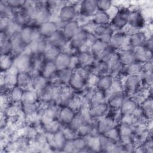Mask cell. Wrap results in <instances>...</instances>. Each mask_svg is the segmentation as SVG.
Wrapping results in <instances>:
<instances>
[{"label":"cell","instance_id":"obj_3","mask_svg":"<svg viewBox=\"0 0 153 153\" xmlns=\"http://www.w3.org/2000/svg\"><path fill=\"white\" fill-rule=\"evenodd\" d=\"M114 30L110 25H104L96 26L93 31L94 35L100 41L109 45L111 38Z\"/></svg>","mask_w":153,"mask_h":153},{"label":"cell","instance_id":"obj_57","mask_svg":"<svg viewBox=\"0 0 153 153\" xmlns=\"http://www.w3.org/2000/svg\"><path fill=\"white\" fill-rule=\"evenodd\" d=\"M143 47H145L146 48L152 51V37L151 36L149 38H147Z\"/></svg>","mask_w":153,"mask_h":153},{"label":"cell","instance_id":"obj_19","mask_svg":"<svg viewBox=\"0 0 153 153\" xmlns=\"http://www.w3.org/2000/svg\"><path fill=\"white\" fill-rule=\"evenodd\" d=\"M76 16V10L72 5L63 6L59 11V18L63 22L68 23L74 20Z\"/></svg>","mask_w":153,"mask_h":153},{"label":"cell","instance_id":"obj_35","mask_svg":"<svg viewBox=\"0 0 153 153\" xmlns=\"http://www.w3.org/2000/svg\"><path fill=\"white\" fill-rule=\"evenodd\" d=\"M73 71L74 70L70 67L57 71L56 77L59 82L62 84H69L70 79L73 74Z\"/></svg>","mask_w":153,"mask_h":153},{"label":"cell","instance_id":"obj_21","mask_svg":"<svg viewBox=\"0 0 153 153\" xmlns=\"http://www.w3.org/2000/svg\"><path fill=\"white\" fill-rule=\"evenodd\" d=\"M96 60L91 51H81L76 56V62L79 66H85L93 64Z\"/></svg>","mask_w":153,"mask_h":153},{"label":"cell","instance_id":"obj_30","mask_svg":"<svg viewBox=\"0 0 153 153\" xmlns=\"http://www.w3.org/2000/svg\"><path fill=\"white\" fill-rule=\"evenodd\" d=\"M109 74L112 75L113 77L122 72L124 68V65L121 63L119 59L118 53H117L114 57L109 63Z\"/></svg>","mask_w":153,"mask_h":153},{"label":"cell","instance_id":"obj_40","mask_svg":"<svg viewBox=\"0 0 153 153\" xmlns=\"http://www.w3.org/2000/svg\"><path fill=\"white\" fill-rule=\"evenodd\" d=\"M110 18L106 12L97 11L93 17V22L96 26L107 25L110 22Z\"/></svg>","mask_w":153,"mask_h":153},{"label":"cell","instance_id":"obj_48","mask_svg":"<svg viewBox=\"0 0 153 153\" xmlns=\"http://www.w3.org/2000/svg\"><path fill=\"white\" fill-rule=\"evenodd\" d=\"M21 109L25 115H31L38 110V106L36 103L22 102Z\"/></svg>","mask_w":153,"mask_h":153},{"label":"cell","instance_id":"obj_32","mask_svg":"<svg viewBox=\"0 0 153 153\" xmlns=\"http://www.w3.org/2000/svg\"><path fill=\"white\" fill-rule=\"evenodd\" d=\"M152 96L150 95L146 99H145L140 105L139 106L142 111L143 115L146 120H149L151 118L152 115Z\"/></svg>","mask_w":153,"mask_h":153},{"label":"cell","instance_id":"obj_43","mask_svg":"<svg viewBox=\"0 0 153 153\" xmlns=\"http://www.w3.org/2000/svg\"><path fill=\"white\" fill-rule=\"evenodd\" d=\"M12 20L15 23L21 27L29 21V18L26 11L24 10L14 12V14L12 17Z\"/></svg>","mask_w":153,"mask_h":153},{"label":"cell","instance_id":"obj_29","mask_svg":"<svg viewBox=\"0 0 153 153\" xmlns=\"http://www.w3.org/2000/svg\"><path fill=\"white\" fill-rule=\"evenodd\" d=\"M118 57L124 66L136 61L134 49L131 48L124 49L120 53H118Z\"/></svg>","mask_w":153,"mask_h":153},{"label":"cell","instance_id":"obj_23","mask_svg":"<svg viewBox=\"0 0 153 153\" xmlns=\"http://www.w3.org/2000/svg\"><path fill=\"white\" fill-rule=\"evenodd\" d=\"M75 112L69 106H63L59 111L58 120L61 124L69 125L75 115Z\"/></svg>","mask_w":153,"mask_h":153},{"label":"cell","instance_id":"obj_46","mask_svg":"<svg viewBox=\"0 0 153 153\" xmlns=\"http://www.w3.org/2000/svg\"><path fill=\"white\" fill-rule=\"evenodd\" d=\"M23 91H24L23 89L19 87L17 85L14 87L10 91V94H9L10 100L13 101L14 103L21 102Z\"/></svg>","mask_w":153,"mask_h":153},{"label":"cell","instance_id":"obj_34","mask_svg":"<svg viewBox=\"0 0 153 153\" xmlns=\"http://www.w3.org/2000/svg\"><path fill=\"white\" fill-rule=\"evenodd\" d=\"M32 76L29 72L20 71L17 75V86L25 88L32 82Z\"/></svg>","mask_w":153,"mask_h":153},{"label":"cell","instance_id":"obj_54","mask_svg":"<svg viewBox=\"0 0 153 153\" xmlns=\"http://www.w3.org/2000/svg\"><path fill=\"white\" fill-rule=\"evenodd\" d=\"M7 4L11 8H21L23 7L26 1H19V0H13V1H6Z\"/></svg>","mask_w":153,"mask_h":153},{"label":"cell","instance_id":"obj_22","mask_svg":"<svg viewBox=\"0 0 153 153\" xmlns=\"http://www.w3.org/2000/svg\"><path fill=\"white\" fill-rule=\"evenodd\" d=\"M113 82V76L108 74L98 77V79L96 82V87L97 90L106 93L111 88Z\"/></svg>","mask_w":153,"mask_h":153},{"label":"cell","instance_id":"obj_37","mask_svg":"<svg viewBox=\"0 0 153 153\" xmlns=\"http://www.w3.org/2000/svg\"><path fill=\"white\" fill-rule=\"evenodd\" d=\"M32 86L33 89L36 90L38 93L42 90L47 85V81L48 79L44 78L41 74H36L34 76H32Z\"/></svg>","mask_w":153,"mask_h":153},{"label":"cell","instance_id":"obj_7","mask_svg":"<svg viewBox=\"0 0 153 153\" xmlns=\"http://www.w3.org/2000/svg\"><path fill=\"white\" fill-rule=\"evenodd\" d=\"M127 25L134 29H140L144 27L145 20L141 12L138 10L131 11Z\"/></svg>","mask_w":153,"mask_h":153},{"label":"cell","instance_id":"obj_5","mask_svg":"<svg viewBox=\"0 0 153 153\" xmlns=\"http://www.w3.org/2000/svg\"><path fill=\"white\" fill-rule=\"evenodd\" d=\"M88 31L80 30L70 41V47L72 49L79 50L88 43Z\"/></svg>","mask_w":153,"mask_h":153},{"label":"cell","instance_id":"obj_31","mask_svg":"<svg viewBox=\"0 0 153 153\" xmlns=\"http://www.w3.org/2000/svg\"><path fill=\"white\" fill-rule=\"evenodd\" d=\"M57 72V68L54 61H48L43 65L41 69V75L47 79H51Z\"/></svg>","mask_w":153,"mask_h":153},{"label":"cell","instance_id":"obj_49","mask_svg":"<svg viewBox=\"0 0 153 153\" xmlns=\"http://www.w3.org/2000/svg\"><path fill=\"white\" fill-rule=\"evenodd\" d=\"M60 52L61 50L60 48L50 45L49 47H47L43 55L47 60L54 61L56 57Z\"/></svg>","mask_w":153,"mask_h":153},{"label":"cell","instance_id":"obj_20","mask_svg":"<svg viewBox=\"0 0 153 153\" xmlns=\"http://www.w3.org/2000/svg\"><path fill=\"white\" fill-rule=\"evenodd\" d=\"M86 81L87 79L76 69H75L73 71V74L68 84L72 90H80L84 86Z\"/></svg>","mask_w":153,"mask_h":153},{"label":"cell","instance_id":"obj_8","mask_svg":"<svg viewBox=\"0 0 153 153\" xmlns=\"http://www.w3.org/2000/svg\"><path fill=\"white\" fill-rule=\"evenodd\" d=\"M20 35L23 42L27 46L32 40L41 36L38 29L36 30L30 26H25L20 29Z\"/></svg>","mask_w":153,"mask_h":153},{"label":"cell","instance_id":"obj_13","mask_svg":"<svg viewBox=\"0 0 153 153\" xmlns=\"http://www.w3.org/2000/svg\"><path fill=\"white\" fill-rule=\"evenodd\" d=\"M14 64L20 71L30 72L32 69V60L27 54H20L16 59Z\"/></svg>","mask_w":153,"mask_h":153},{"label":"cell","instance_id":"obj_33","mask_svg":"<svg viewBox=\"0 0 153 153\" xmlns=\"http://www.w3.org/2000/svg\"><path fill=\"white\" fill-rule=\"evenodd\" d=\"M51 134V142H53V146L54 148L59 150L63 149V148L66 142L64 134L62 130H59L57 132Z\"/></svg>","mask_w":153,"mask_h":153},{"label":"cell","instance_id":"obj_25","mask_svg":"<svg viewBox=\"0 0 153 153\" xmlns=\"http://www.w3.org/2000/svg\"><path fill=\"white\" fill-rule=\"evenodd\" d=\"M68 41V40L64 35L63 32L59 30H57L50 38H48L50 45L56 47L60 49L66 45Z\"/></svg>","mask_w":153,"mask_h":153},{"label":"cell","instance_id":"obj_17","mask_svg":"<svg viewBox=\"0 0 153 153\" xmlns=\"http://www.w3.org/2000/svg\"><path fill=\"white\" fill-rule=\"evenodd\" d=\"M126 98L125 94L121 91L114 93L109 97L107 102L109 108L112 110L120 109Z\"/></svg>","mask_w":153,"mask_h":153},{"label":"cell","instance_id":"obj_42","mask_svg":"<svg viewBox=\"0 0 153 153\" xmlns=\"http://www.w3.org/2000/svg\"><path fill=\"white\" fill-rule=\"evenodd\" d=\"M57 120H46L44 123V128L48 134H54L60 130V122Z\"/></svg>","mask_w":153,"mask_h":153},{"label":"cell","instance_id":"obj_9","mask_svg":"<svg viewBox=\"0 0 153 153\" xmlns=\"http://www.w3.org/2000/svg\"><path fill=\"white\" fill-rule=\"evenodd\" d=\"M127 33L124 31H117L111 36L109 45L114 49L118 50L123 48L127 39Z\"/></svg>","mask_w":153,"mask_h":153},{"label":"cell","instance_id":"obj_52","mask_svg":"<svg viewBox=\"0 0 153 153\" xmlns=\"http://www.w3.org/2000/svg\"><path fill=\"white\" fill-rule=\"evenodd\" d=\"M96 6L97 11L106 12L112 6V2L108 0L96 1Z\"/></svg>","mask_w":153,"mask_h":153},{"label":"cell","instance_id":"obj_56","mask_svg":"<svg viewBox=\"0 0 153 153\" xmlns=\"http://www.w3.org/2000/svg\"><path fill=\"white\" fill-rule=\"evenodd\" d=\"M118 11H119V8L118 7H117L116 6L112 5L111 7V8L106 11V13L109 16L110 20H111L113 17H114L117 15Z\"/></svg>","mask_w":153,"mask_h":153},{"label":"cell","instance_id":"obj_2","mask_svg":"<svg viewBox=\"0 0 153 153\" xmlns=\"http://www.w3.org/2000/svg\"><path fill=\"white\" fill-rule=\"evenodd\" d=\"M142 82L139 75L127 76L124 81V87L127 95H133L137 93L140 88Z\"/></svg>","mask_w":153,"mask_h":153},{"label":"cell","instance_id":"obj_14","mask_svg":"<svg viewBox=\"0 0 153 153\" xmlns=\"http://www.w3.org/2000/svg\"><path fill=\"white\" fill-rule=\"evenodd\" d=\"M57 26L54 22L48 21L39 26L38 30L41 37L50 38L57 30Z\"/></svg>","mask_w":153,"mask_h":153},{"label":"cell","instance_id":"obj_15","mask_svg":"<svg viewBox=\"0 0 153 153\" xmlns=\"http://www.w3.org/2000/svg\"><path fill=\"white\" fill-rule=\"evenodd\" d=\"M54 62L57 71L62 70L71 66L72 63V57L67 52L61 51L56 57Z\"/></svg>","mask_w":153,"mask_h":153},{"label":"cell","instance_id":"obj_4","mask_svg":"<svg viewBox=\"0 0 153 153\" xmlns=\"http://www.w3.org/2000/svg\"><path fill=\"white\" fill-rule=\"evenodd\" d=\"M120 142L121 143H127L133 142L134 135V126L125 123H121L118 128Z\"/></svg>","mask_w":153,"mask_h":153},{"label":"cell","instance_id":"obj_36","mask_svg":"<svg viewBox=\"0 0 153 153\" xmlns=\"http://www.w3.org/2000/svg\"><path fill=\"white\" fill-rule=\"evenodd\" d=\"M99 151L102 152H110L113 146L118 142H115L104 134L99 136Z\"/></svg>","mask_w":153,"mask_h":153},{"label":"cell","instance_id":"obj_28","mask_svg":"<svg viewBox=\"0 0 153 153\" xmlns=\"http://www.w3.org/2000/svg\"><path fill=\"white\" fill-rule=\"evenodd\" d=\"M143 63L138 61H134L133 63L124 66L121 73H123L126 76L133 75H139L143 70Z\"/></svg>","mask_w":153,"mask_h":153},{"label":"cell","instance_id":"obj_6","mask_svg":"<svg viewBox=\"0 0 153 153\" xmlns=\"http://www.w3.org/2000/svg\"><path fill=\"white\" fill-rule=\"evenodd\" d=\"M147 39L145 33L143 31H136L132 33L128 38V44L131 48L136 49L143 47Z\"/></svg>","mask_w":153,"mask_h":153},{"label":"cell","instance_id":"obj_16","mask_svg":"<svg viewBox=\"0 0 153 153\" xmlns=\"http://www.w3.org/2000/svg\"><path fill=\"white\" fill-rule=\"evenodd\" d=\"M115 121L112 117L106 116L100 120L96 126L99 135L103 134L110 129L115 127Z\"/></svg>","mask_w":153,"mask_h":153},{"label":"cell","instance_id":"obj_24","mask_svg":"<svg viewBox=\"0 0 153 153\" xmlns=\"http://www.w3.org/2000/svg\"><path fill=\"white\" fill-rule=\"evenodd\" d=\"M136 61L141 63H146L152 60V51H151L145 47H141L134 49Z\"/></svg>","mask_w":153,"mask_h":153},{"label":"cell","instance_id":"obj_41","mask_svg":"<svg viewBox=\"0 0 153 153\" xmlns=\"http://www.w3.org/2000/svg\"><path fill=\"white\" fill-rule=\"evenodd\" d=\"M72 140L75 152H82L89 149L88 147L87 139H85V137H75Z\"/></svg>","mask_w":153,"mask_h":153},{"label":"cell","instance_id":"obj_55","mask_svg":"<svg viewBox=\"0 0 153 153\" xmlns=\"http://www.w3.org/2000/svg\"><path fill=\"white\" fill-rule=\"evenodd\" d=\"M62 151L64 152H75L72 140H66V142L63 148Z\"/></svg>","mask_w":153,"mask_h":153},{"label":"cell","instance_id":"obj_47","mask_svg":"<svg viewBox=\"0 0 153 153\" xmlns=\"http://www.w3.org/2000/svg\"><path fill=\"white\" fill-rule=\"evenodd\" d=\"M13 53V44L9 38L1 39V54L10 55Z\"/></svg>","mask_w":153,"mask_h":153},{"label":"cell","instance_id":"obj_38","mask_svg":"<svg viewBox=\"0 0 153 153\" xmlns=\"http://www.w3.org/2000/svg\"><path fill=\"white\" fill-rule=\"evenodd\" d=\"M116 54V50L112 47L110 45H108L101 52L97 60H100L105 62L109 63L114 57Z\"/></svg>","mask_w":153,"mask_h":153},{"label":"cell","instance_id":"obj_18","mask_svg":"<svg viewBox=\"0 0 153 153\" xmlns=\"http://www.w3.org/2000/svg\"><path fill=\"white\" fill-rule=\"evenodd\" d=\"M137 106V103L134 99L131 97L126 98L120 109L122 117L132 115Z\"/></svg>","mask_w":153,"mask_h":153},{"label":"cell","instance_id":"obj_53","mask_svg":"<svg viewBox=\"0 0 153 153\" xmlns=\"http://www.w3.org/2000/svg\"><path fill=\"white\" fill-rule=\"evenodd\" d=\"M115 142H120V136L118 128L114 127L106 133L103 134Z\"/></svg>","mask_w":153,"mask_h":153},{"label":"cell","instance_id":"obj_44","mask_svg":"<svg viewBox=\"0 0 153 153\" xmlns=\"http://www.w3.org/2000/svg\"><path fill=\"white\" fill-rule=\"evenodd\" d=\"M38 99H39L38 93L36 90H35L34 89L27 90H24L21 102L36 103Z\"/></svg>","mask_w":153,"mask_h":153},{"label":"cell","instance_id":"obj_12","mask_svg":"<svg viewBox=\"0 0 153 153\" xmlns=\"http://www.w3.org/2000/svg\"><path fill=\"white\" fill-rule=\"evenodd\" d=\"M28 47L31 53L39 55L44 53L47 47V44L44 38L40 36L32 40L28 45Z\"/></svg>","mask_w":153,"mask_h":153},{"label":"cell","instance_id":"obj_45","mask_svg":"<svg viewBox=\"0 0 153 153\" xmlns=\"http://www.w3.org/2000/svg\"><path fill=\"white\" fill-rule=\"evenodd\" d=\"M142 84L148 87H151L153 82V73L151 71L143 70L139 74Z\"/></svg>","mask_w":153,"mask_h":153},{"label":"cell","instance_id":"obj_51","mask_svg":"<svg viewBox=\"0 0 153 153\" xmlns=\"http://www.w3.org/2000/svg\"><path fill=\"white\" fill-rule=\"evenodd\" d=\"M0 62L1 72L7 71L14 64V60L10 55L1 54Z\"/></svg>","mask_w":153,"mask_h":153},{"label":"cell","instance_id":"obj_11","mask_svg":"<svg viewBox=\"0 0 153 153\" xmlns=\"http://www.w3.org/2000/svg\"><path fill=\"white\" fill-rule=\"evenodd\" d=\"M97 11L96 6V1L94 0H85L82 1L79 13L84 17L93 16Z\"/></svg>","mask_w":153,"mask_h":153},{"label":"cell","instance_id":"obj_50","mask_svg":"<svg viewBox=\"0 0 153 153\" xmlns=\"http://www.w3.org/2000/svg\"><path fill=\"white\" fill-rule=\"evenodd\" d=\"M108 44H106L100 40L97 39L91 45V52L93 53L94 56L96 57V60L97 59L98 56L101 53V52L104 50V48L108 46Z\"/></svg>","mask_w":153,"mask_h":153},{"label":"cell","instance_id":"obj_27","mask_svg":"<svg viewBox=\"0 0 153 153\" xmlns=\"http://www.w3.org/2000/svg\"><path fill=\"white\" fill-rule=\"evenodd\" d=\"M93 74L98 77L109 74V63L103 62L100 60H96L93 64Z\"/></svg>","mask_w":153,"mask_h":153},{"label":"cell","instance_id":"obj_26","mask_svg":"<svg viewBox=\"0 0 153 153\" xmlns=\"http://www.w3.org/2000/svg\"><path fill=\"white\" fill-rule=\"evenodd\" d=\"M81 29H79V25L77 21L72 20L64 26L62 32L66 38V39L69 41Z\"/></svg>","mask_w":153,"mask_h":153},{"label":"cell","instance_id":"obj_39","mask_svg":"<svg viewBox=\"0 0 153 153\" xmlns=\"http://www.w3.org/2000/svg\"><path fill=\"white\" fill-rule=\"evenodd\" d=\"M51 17V13L50 12V10L47 8L42 7L34 20L35 23L39 26L44 23L50 21Z\"/></svg>","mask_w":153,"mask_h":153},{"label":"cell","instance_id":"obj_10","mask_svg":"<svg viewBox=\"0 0 153 153\" xmlns=\"http://www.w3.org/2000/svg\"><path fill=\"white\" fill-rule=\"evenodd\" d=\"M109 109L108 105L105 102H102L92 106L88 109V114L91 118H97L103 117Z\"/></svg>","mask_w":153,"mask_h":153},{"label":"cell","instance_id":"obj_1","mask_svg":"<svg viewBox=\"0 0 153 153\" xmlns=\"http://www.w3.org/2000/svg\"><path fill=\"white\" fill-rule=\"evenodd\" d=\"M130 11L126 8L119 9L117 15L110 20V26L114 30L120 31L126 26L130 14Z\"/></svg>","mask_w":153,"mask_h":153}]
</instances>
